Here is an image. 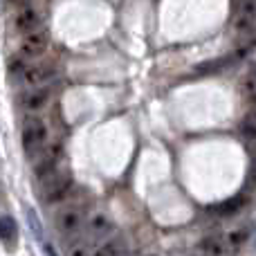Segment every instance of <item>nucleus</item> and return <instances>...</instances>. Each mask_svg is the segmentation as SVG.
<instances>
[{"mask_svg": "<svg viewBox=\"0 0 256 256\" xmlns=\"http://www.w3.org/2000/svg\"><path fill=\"white\" fill-rule=\"evenodd\" d=\"M22 148L30 158H36L40 150H45L48 144V124L38 117H30V120L22 124Z\"/></svg>", "mask_w": 256, "mask_h": 256, "instance_id": "nucleus-1", "label": "nucleus"}, {"mask_svg": "<svg viewBox=\"0 0 256 256\" xmlns=\"http://www.w3.org/2000/svg\"><path fill=\"white\" fill-rule=\"evenodd\" d=\"M72 189V176L68 171H56L52 176H48L45 180H40V191H43L45 202H58L63 200Z\"/></svg>", "mask_w": 256, "mask_h": 256, "instance_id": "nucleus-2", "label": "nucleus"}, {"mask_svg": "<svg viewBox=\"0 0 256 256\" xmlns=\"http://www.w3.org/2000/svg\"><path fill=\"white\" fill-rule=\"evenodd\" d=\"M56 230L63 238L72 240L84 230V209L81 207H66L56 214Z\"/></svg>", "mask_w": 256, "mask_h": 256, "instance_id": "nucleus-3", "label": "nucleus"}, {"mask_svg": "<svg viewBox=\"0 0 256 256\" xmlns=\"http://www.w3.org/2000/svg\"><path fill=\"white\" fill-rule=\"evenodd\" d=\"M50 45V34L48 30H38V32H32V34H27L25 38H22L20 43V54L25 58H36L40 56V54L48 50Z\"/></svg>", "mask_w": 256, "mask_h": 256, "instance_id": "nucleus-4", "label": "nucleus"}, {"mask_svg": "<svg viewBox=\"0 0 256 256\" xmlns=\"http://www.w3.org/2000/svg\"><path fill=\"white\" fill-rule=\"evenodd\" d=\"M58 162H61V146L54 144L45 150V155L40 158V162H36V178L45 180L48 176L58 171Z\"/></svg>", "mask_w": 256, "mask_h": 256, "instance_id": "nucleus-5", "label": "nucleus"}, {"mask_svg": "<svg viewBox=\"0 0 256 256\" xmlns=\"http://www.w3.org/2000/svg\"><path fill=\"white\" fill-rule=\"evenodd\" d=\"M50 97H52L50 88H27L25 92L20 94V106L30 112H36V110L48 106Z\"/></svg>", "mask_w": 256, "mask_h": 256, "instance_id": "nucleus-6", "label": "nucleus"}, {"mask_svg": "<svg viewBox=\"0 0 256 256\" xmlns=\"http://www.w3.org/2000/svg\"><path fill=\"white\" fill-rule=\"evenodd\" d=\"M40 20H43V16H40L38 9L32 7V4H25V7L16 14V30L27 36V34H32V32H38Z\"/></svg>", "mask_w": 256, "mask_h": 256, "instance_id": "nucleus-7", "label": "nucleus"}, {"mask_svg": "<svg viewBox=\"0 0 256 256\" xmlns=\"http://www.w3.org/2000/svg\"><path fill=\"white\" fill-rule=\"evenodd\" d=\"M86 230H88L90 238H104V236H108L112 232V220L108 214L99 212V214H92V216L88 218V225H86Z\"/></svg>", "mask_w": 256, "mask_h": 256, "instance_id": "nucleus-8", "label": "nucleus"}, {"mask_svg": "<svg viewBox=\"0 0 256 256\" xmlns=\"http://www.w3.org/2000/svg\"><path fill=\"white\" fill-rule=\"evenodd\" d=\"M250 236H252V232L248 230V227H240V230H234L227 234L225 238V254L227 256H238L243 252V248L248 245Z\"/></svg>", "mask_w": 256, "mask_h": 256, "instance_id": "nucleus-9", "label": "nucleus"}, {"mask_svg": "<svg viewBox=\"0 0 256 256\" xmlns=\"http://www.w3.org/2000/svg\"><path fill=\"white\" fill-rule=\"evenodd\" d=\"M50 76H54V70L50 66H27L20 81L25 86H30V88H36V86H43Z\"/></svg>", "mask_w": 256, "mask_h": 256, "instance_id": "nucleus-10", "label": "nucleus"}, {"mask_svg": "<svg viewBox=\"0 0 256 256\" xmlns=\"http://www.w3.org/2000/svg\"><path fill=\"white\" fill-rule=\"evenodd\" d=\"M0 240L7 245H16L18 240V225L12 216H0Z\"/></svg>", "mask_w": 256, "mask_h": 256, "instance_id": "nucleus-11", "label": "nucleus"}, {"mask_svg": "<svg viewBox=\"0 0 256 256\" xmlns=\"http://www.w3.org/2000/svg\"><path fill=\"white\" fill-rule=\"evenodd\" d=\"M200 250L207 256H222L225 254V238L222 236H207L200 243Z\"/></svg>", "mask_w": 256, "mask_h": 256, "instance_id": "nucleus-12", "label": "nucleus"}, {"mask_svg": "<svg viewBox=\"0 0 256 256\" xmlns=\"http://www.w3.org/2000/svg\"><path fill=\"white\" fill-rule=\"evenodd\" d=\"M243 204H245V196H234L232 200H225V202L212 207V212H216L218 216H232V214H236Z\"/></svg>", "mask_w": 256, "mask_h": 256, "instance_id": "nucleus-13", "label": "nucleus"}, {"mask_svg": "<svg viewBox=\"0 0 256 256\" xmlns=\"http://www.w3.org/2000/svg\"><path fill=\"white\" fill-rule=\"evenodd\" d=\"M243 135L245 140H256V102L250 104L248 112L243 117Z\"/></svg>", "mask_w": 256, "mask_h": 256, "instance_id": "nucleus-14", "label": "nucleus"}, {"mask_svg": "<svg viewBox=\"0 0 256 256\" xmlns=\"http://www.w3.org/2000/svg\"><path fill=\"white\" fill-rule=\"evenodd\" d=\"M102 250L108 256H126V243H124L122 236H112V238H108Z\"/></svg>", "mask_w": 256, "mask_h": 256, "instance_id": "nucleus-15", "label": "nucleus"}, {"mask_svg": "<svg viewBox=\"0 0 256 256\" xmlns=\"http://www.w3.org/2000/svg\"><path fill=\"white\" fill-rule=\"evenodd\" d=\"M230 61H236V58H234V56H222V58H216V61L202 63V66L196 68V74H207V72H220V68H225Z\"/></svg>", "mask_w": 256, "mask_h": 256, "instance_id": "nucleus-16", "label": "nucleus"}, {"mask_svg": "<svg viewBox=\"0 0 256 256\" xmlns=\"http://www.w3.org/2000/svg\"><path fill=\"white\" fill-rule=\"evenodd\" d=\"M243 92H245V97L250 99V104L256 102V63L250 66V74L243 84Z\"/></svg>", "mask_w": 256, "mask_h": 256, "instance_id": "nucleus-17", "label": "nucleus"}, {"mask_svg": "<svg viewBox=\"0 0 256 256\" xmlns=\"http://www.w3.org/2000/svg\"><path fill=\"white\" fill-rule=\"evenodd\" d=\"M27 225L32 227V232H34V236L36 238H43V227H40V220H38V216H36V212L34 209H27Z\"/></svg>", "mask_w": 256, "mask_h": 256, "instance_id": "nucleus-18", "label": "nucleus"}, {"mask_svg": "<svg viewBox=\"0 0 256 256\" xmlns=\"http://www.w3.org/2000/svg\"><path fill=\"white\" fill-rule=\"evenodd\" d=\"M68 256H92V252L88 250V243H84V240H76V243L70 245V250H68Z\"/></svg>", "mask_w": 256, "mask_h": 256, "instance_id": "nucleus-19", "label": "nucleus"}, {"mask_svg": "<svg viewBox=\"0 0 256 256\" xmlns=\"http://www.w3.org/2000/svg\"><path fill=\"white\" fill-rule=\"evenodd\" d=\"M43 256H56V250H54L50 243H45L43 245Z\"/></svg>", "mask_w": 256, "mask_h": 256, "instance_id": "nucleus-20", "label": "nucleus"}, {"mask_svg": "<svg viewBox=\"0 0 256 256\" xmlns=\"http://www.w3.org/2000/svg\"><path fill=\"white\" fill-rule=\"evenodd\" d=\"M92 256H108V254H106V252H104V250H97V252H94Z\"/></svg>", "mask_w": 256, "mask_h": 256, "instance_id": "nucleus-21", "label": "nucleus"}]
</instances>
